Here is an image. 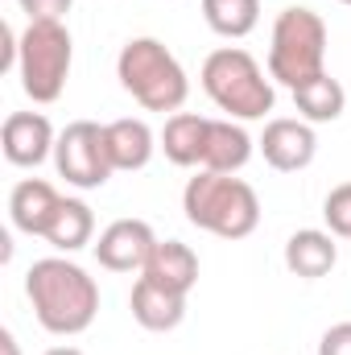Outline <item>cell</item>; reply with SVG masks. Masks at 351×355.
Masks as SVG:
<instances>
[{"mask_svg":"<svg viewBox=\"0 0 351 355\" xmlns=\"http://www.w3.org/2000/svg\"><path fill=\"white\" fill-rule=\"evenodd\" d=\"M25 297L33 306V318L50 335H83L99 314V285L83 265L71 257H46L33 261L25 272Z\"/></svg>","mask_w":351,"mask_h":355,"instance_id":"6da1fadb","label":"cell"},{"mask_svg":"<svg viewBox=\"0 0 351 355\" xmlns=\"http://www.w3.org/2000/svg\"><path fill=\"white\" fill-rule=\"evenodd\" d=\"M182 211L198 232H211L219 240H244L261 223V198L257 190L236 174L198 170L182 190Z\"/></svg>","mask_w":351,"mask_h":355,"instance_id":"7a4b0ae2","label":"cell"},{"mask_svg":"<svg viewBox=\"0 0 351 355\" xmlns=\"http://www.w3.org/2000/svg\"><path fill=\"white\" fill-rule=\"evenodd\" d=\"M116 79L145 112L174 116L190 95V79H186L182 62L157 37H128L120 46V58H116Z\"/></svg>","mask_w":351,"mask_h":355,"instance_id":"3957f363","label":"cell"},{"mask_svg":"<svg viewBox=\"0 0 351 355\" xmlns=\"http://www.w3.org/2000/svg\"><path fill=\"white\" fill-rule=\"evenodd\" d=\"M198 79H203V91L211 95V103L219 112H228V120H264L273 112V103H277L273 79L240 46L211 50Z\"/></svg>","mask_w":351,"mask_h":355,"instance_id":"277c9868","label":"cell"},{"mask_svg":"<svg viewBox=\"0 0 351 355\" xmlns=\"http://www.w3.org/2000/svg\"><path fill=\"white\" fill-rule=\"evenodd\" d=\"M318 75H327V21L302 4H289L273 21L268 79L293 91Z\"/></svg>","mask_w":351,"mask_h":355,"instance_id":"5b68a950","label":"cell"},{"mask_svg":"<svg viewBox=\"0 0 351 355\" xmlns=\"http://www.w3.org/2000/svg\"><path fill=\"white\" fill-rule=\"evenodd\" d=\"M71 62H75V42L62 21H29L25 25L17 75H21V91L33 103H54L67 91Z\"/></svg>","mask_w":351,"mask_h":355,"instance_id":"8992f818","label":"cell"},{"mask_svg":"<svg viewBox=\"0 0 351 355\" xmlns=\"http://www.w3.org/2000/svg\"><path fill=\"white\" fill-rule=\"evenodd\" d=\"M54 170L58 178H67V186L75 190H99L112 170V157H108V137H103V124L95 120H75L58 132V145H54Z\"/></svg>","mask_w":351,"mask_h":355,"instance_id":"52a82bcc","label":"cell"},{"mask_svg":"<svg viewBox=\"0 0 351 355\" xmlns=\"http://www.w3.org/2000/svg\"><path fill=\"white\" fill-rule=\"evenodd\" d=\"M91 248H95L99 268L108 272H141L149 252L157 248V236L145 219H112Z\"/></svg>","mask_w":351,"mask_h":355,"instance_id":"ba28073f","label":"cell"},{"mask_svg":"<svg viewBox=\"0 0 351 355\" xmlns=\"http://www.w3.org/2000/svg\"><path fill=\"white\" fill-rule=\"evenodd\" d=\"M257 149L264 153V162H268L273 170L298 174V170H306V166L314 162L318 137H314V124H310V120H302V116H298V120H293V116H277V120L264 124Z\"/></svg>","mask_w":351,"mask_h":355,"instance_id":"9c48e42d","label":"cell"},{"mask_svg":"<svg viewBox=\"0 0 351 355\" xmlns=\"http://www.w3.org/2000/svg\"><path fill=\"white\" fill-rule=\"evenodd\" d=\"M54 145H58L54 124L42 112H12L4 120V128H0V149L21 170H33L46 157H54Z\"/></svg>","mask_w":351,"mask_h":355,"instance_id":"30bf717a","label":"cell"},{"mask_svg":"<svg viewBox=\"0 0 351 355\" xmlns=\"http://www.w3.org/2000/svg\"><path fill=\"white\" fill-rule=\"evenodd\" d=\"M58 207H62V194H58L46 178H25V182H17L12 194H8V219H12V227L25 232V236H42V240H46V232H50Z\"/></svg>","mask_w":351,"mask_h":355,"instance_id":"8fae6325","label":"cell"},{"mask_svg":"<svg viewBox=\"0 0 351 355\" xmlns=\"http://www.w3.org/2000/svg\"><path fill=\"white\" fill-rule=\"evenodd\" d=\"M103 137H108V157H112L116 174L145 170L153 162V149H162L157 137H153V128L145 120H137V116H120V120L103 124Z\"/></svg>","mask_w":351,"mask_h":355,"instance_id":"7c38bea8","label":"cell"},{"mask_svg":"<svg viewBox=\"0 0 351 355\" xmlns=\"http://www.w3.org/2000/svg\"><path fill=\"white\" fill-rule=\"evenodd\" d=\"M339 265V244L331 232H318V227H302L285 240V268L302 281H318L327 277L331 268Z\"/></svg>","mask_w":351,"mask_h":355,"instance_id":"4fadbf2b","label":"cell"},{"mask_svg":"<svg viewBox=\"0 0 351 355\" xmlns=\"http://www.w3.org/2000/svg\"><path fill=\"white\" fill-rule=\"evenodd\" d=\"M141 277L153 281V285H162V289L190 293L198 285V257L182 240H157V248L149 252V261L141 268Z\"/></svg>","mask_w":351,"mask_h":355,"instance_id":"5bb4252c","label":"cell"},{"mask_svg":"<svg viewBox=\"0 0 351 355\" xmlns=\"http://www.w3.org/2000/svg\"><path fill=\"white\" fill-rule=\"evenodd\" d=\"M207 132H211V116H198V112H174L166 116V128L157 137L162 153L174 162V166H198L203 170V153H207Z\"/></svg>","mask_w":351,"mask_h":355,"instance_id":"9a60e30c","label":"cell"},{"mask_svg":"<svg viewBox=\"0 0 351 355\" xmlns=\"http://www.w3.org/2000/svg\"><path fill=\"white\" fill-rule=\"evenodd\" d=\"M128 310H132V318H137L145 331H157V335H162V331L182 327V318H186V293L162 289V285L137 277L132 297H128Z\"/></svg>","mask_w":351,"mask_h":355,"instance_id":"2e32d148","label":"cell"},{"mask_svg":"<svg viewBox=\"0 0 351 355\" xmlns=\"http://www.w3.org/2000/svg\"><path fill=\"white\" fill-rule=\"evenodd\" d=\"M252 149H257V141L248 137V128H244L240 120H211L207 153H203V170H215V174H240V170L252 162Z\"/></svg>","mask_w":351,"mask_h":355,"instance_id":"e0dca14e","label":"cell"},{"mask_svg":"<svg viewBox=\"0 0 351 355\" xmlns=\"http://www.w3.org/2000/svg\"><path fill=\"white\" fill-rule=\"evenodd\" d=\"M91 236H95V215H91V207L83 198H62V207H58V215H54V223H50V232H46V244L54 248V252H79V248H87Z\"/></svg>","mask_w":351,"mask_h":355,"instance_id":"ac0fdd59","label":"cell"},{"mask_svg":"<svg viewBox=\"0 0 351 355\" xmlns=\"http://www.w3.org/2000/svg\"><path fill=\"white\" fill-rule=\"evenodd\" d=\"M293 107H298L302 120H310V124H331V120L343 116V107H348V91H343L339 79L318 75V79L293 87Z\"/></svg>","mask_w":351,"mask_h":355,"instance_id":"d6986e66","label":"cell"},{"mask_svg":"<svg viewBox=\"0 0 351 355\" xmlns=\"http://www.w3.org/2000/svg\"><path fill=\"white\" fill-rule=\"evenodd\" d=\"M203 21L219 37H248L261 21V0H203Z\"/></svg>","mask_w":351,"mask_h":355,"instance_id":"ffe728a7","label":"cell"},{"mask_svg":"<svg viewBox=\"0 0 351 355\" xmlns=\"http://www.w3.org/2000/svg\"><path fill=\"white\" fill-rule=\"evenodd\" d=\"M323 219H327L331 236L351 240V182H339V186L327 194V202H323Z\"/></svg>","mask_w":351,"mask_h":355,"instance_id":"44dd1931","label":"cell"},{"mask_svg":"<svg viewBox=\"0 0 351 355\" xmlns=\"http://www.w3.org/2000/svg\"><path fill=\"white\" fill-rule=\"evenodd\" d=\"M29 21H62L75 0H17Z\"/></svg>","mask_w":351,"mask_h":355,"instance_id":"7402d4cb","label":"cell"},{"mask_svg":"<svg viewBox=\"0 0 351 355\" xmlns=\"http://www.w3.org/2000/svg\"><path fill=\"white\" fill-rule=\"evenodd\" d=\"M318 355H351V322H335L318 339Z\"/></svg>","mask_w":351,"mask_h":355,"instance_id":"603a6c76","label":"cell"},{"mask_svg":"<svg viewBox=\"0 0 351 355\" xmlns=\"http://www.w3.org/2000/svg\"><path fill=\"white\" fill-rule=\"evenodd\" d=\"M0 355H21V343L12 331H0Z\"/></svg>","mask_w":351,"mask_h":355,"instance_id":"cb8c5ba5","label":"cell"},{"mask_svg":"<svg viewBox=\"0 0 351 355\" xmlns=\"http://www.w3.org/2000/svg\"><path fill=\"white\" fill-rule=\"evenodd\" d=\"M46 355H83V352H79V347H50Z\"/></svg>","mask_w":351,"mask_h":355,"instance_id":"d4e9b609","label":"cell"},{"mask_svg":"<svg viewBox=\"0 0 351 355\" xmlns=\"http://www.w3.org/2000/svg\"><path fill=\"white\" fill-rule=\"evenodd\" d=\"M335 4H348V8H351V0H335Z\"/></svg>","mask_w":351,"mask_h":355,"instance_id":"484cf974","label":"cell"}]
</instances>
